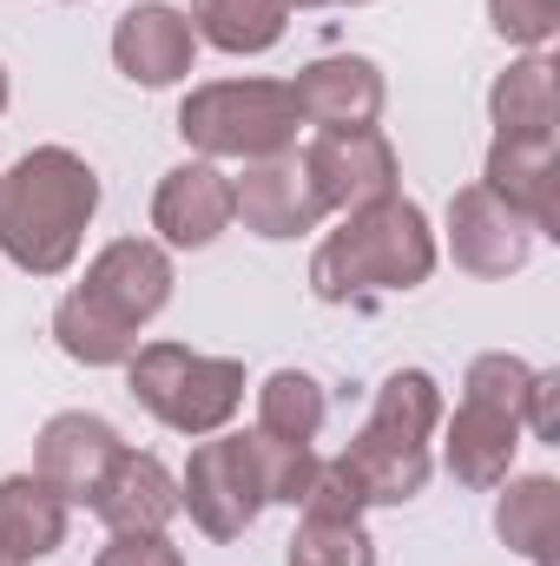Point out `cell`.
Wrapping results in <instances>:
<instances>
[{
  "label": "cell",
  "mask_w": 560,
  "mask_h": 566,
  "mask_svg": "<svg viewBox=\"0 0 560 566\" xmlns=\"http://www.w3.org/2000/svg\"><path fill=\"white\" fill-rule=\"evenodd\" d=\"M100 211V171L66 145H33L0 171V251L27 277H66Z\"/></svg>",
  "instance_id": "cell-1"
},
{
  "label": "cell",
  "mask_w": 560,
  "mask_h": 566,
  "mask_svg": "<svg viewBox=\"0 0 560 566\" xmlns=\"http://www.w3.org/2000/svg\"><path fill=\"white\" fill-rule=\"evenodd\" d=\"M172 303V258L165 244H145V238H120L106 244L86 283L73 296H60L53 310V343L86 363V369H113L139 349V329Z\"/></svg>",
  "instance_id": "cell-2"
},
{
  "label": "cell",
  "mask_w": 560,
  "mask_h": 566,
  "mask_svg": "<svg viewBox=\"0 0 560 566\" xmlns=\"http://www.w3.org/2000/svg\"><path fill=\"white\" fill-rule=\"evenodd\" d=\"M435 231L428 211L409 198H376L363 211H343V231H330L310 258V290L323 303H363L390 290H416L435 277Z\"/></svg>",
  "instance_id": "cell-3"
},
{
  "label": "cell",
  "mask_w": 560,
  "mask_h": 566,
  "mask_svg": "<svg viewBox=\"0 0 560 566\" xmlns=\"http://www.w3.org/2000/svg\"><path fill=\"white\" fill-rule=\"evenodd\" d=\"M442 428V389L428 369H396L383 389H376V409L363 434L336 454L363 494V507H403L428 488V441Z\"/></svg>",
  "instance_id": "cell-4"
},
{
  "label": "cell",
  "mask_w": 560,
  "mask_h": 566,
  "mask_svg": "<svg viewBox=\"0 0 560 566\" xmlns=\"http://www.w3.org/2000/svg\"><path fill=\"white\" fill-rule=\"evenodd\" d=\"M126 389L172 434L205 441V434H218V428L245 409V363L198 356L185 343H145V349L126 356Z\"/></svg>",
  "instance_id": "cell-5"
},
{
  "label": "cell",
  "mask_w": 560,
  "mask_h": 566,
  "mask_svg": "<svg viewBox=\"0 0 560 566\" xmlns=\"http://www.w3.org/2000/svg\"><path fill=\"white\" fill-rule=\"evenodd\" d=\"M178 139L205 158H278L297 139V106L278 80H218L185 93L178 106Z\"/></svg>",
  "instance_id": "cell-6"
},
{
  "label": "cell",
  "mask_w": 560,
  "mask_h": 566,
  "mask_svg": "<svg viewBox=\"0 0 560 566\" xmlns=\"http://www.w3.org/2000/svg\"><path fill=\"white\" fill-rule=\"evenodd\" d=\"M178 507L198 521V534L211 541H238L271 501H265V474H258V441L251 434H205L178 474Z\"/></svg>",
  "instance_id": "cell-7"
},
{
  "label": "cell",
  "mask_w": 560,
  "mask_h": 566,
  "mask_svg": "<svg viewBox=\"0 0 560 566\" xmlns=\"http://www.w3.org/2000/svg\"><path fill=\"white\" fill-rule=\"evenodd\" d=\"M535 238H541V231H535L508 198H495L481 178L448 198V258H455L468 277H515V271L535 258Z\"/></svg>",
  "instance_id": "cell-8"
},
{
  "label": "cell",
  "mask_w": 560,
  "mask_h": 566,
  "mask_svg": "<svg viewBox=\"0 0 560 566\" xmlns=\"http://www.w3.org/2000/svg\"><path fill=\"white\" fill-rule=\"evenodd\" d=\"M120 454H126V441H120V428L106 422V416L66 409V416H53V422L40 428V441H33V474H40L66 507H93V494L106 488V474H113Z\"/></svg>",
  "instance_id": "cell-9"
},
{
  "label": "cell",
  "mask_w": 560,
  "mask_h": 566,
  "mask_svg": "<svg viewBox=\"0 0 560 566\" xmlns=\"http://www.w3.org/2000/svg\"><path fill=\"white\" fill-rule=\"evenodd\" d=\"M303 171L323 198V211H363L376 198H396V145L376 126L356 133H317L303 151Z\"/></svg>",
  "instance_id": "cell-10"
},
{
  "label": "cell",
  "mask_w": 560,
  "mask_h": 566,
  "mask_svg": "<svg viewBox=\"0 0 560 566\" xmlns=\"http://www.w3.org/2000/svg\"><path fill=\"white\" fill-rule=\"evenodd\" d=\"M231 218H245V231H258V238H303V231H317L330 211H323V198H317V185H310V171H303V158H251L245 165V178H231Z\"/></svg>",
  "instance_id": "cell-11"
},
{
  "label": "cell",
  "mask_w": 560,
  "mask_h": 566,
  "mask_svg": "<svg viewBox=\"0 0 560 566\" xmlns=\"http://www.w3.org/2000/svg\"><path fill=\"white\" fill-rule=\"evenodd\" d=\"M290 106H297V119H310V126H323V133L376 126V119H383V66L363 60V53L310 60V66L290 80Z\"/></svg>",
  "instance_id": "cell-12"
},
{
  "label": "cell",
  "mask_w": 560,
  "mask_h": 566,
  "mask_svg": "<svg viewBox=\"0 0 560 566\" xmlns=\"http://www.w3.org/2000/svg\"><path fill=\"white\" fill-rule=\"evenodd\" d=\"M231 224V178L211 165V158H191V165H172L158 178V198H152V231L172 244V251H205L218 244Z\"/></svg>",
  "instance_id": "cell-13"
},
{
  "label": "cell",
  "mask_w": 560,
  "mask_h": 566,
  "mask_svg": "<svg viewBox=\"0 0 560 566\" xmlns=\"http://www.w3.org/2000/svg\"><path fill=\"white\" fill-rule=\"evenodd\" d=\"M191 53H198V33L178 7L165 0H139L120 13L113 27V66L133 80V86H178L191 73Z\"/></svg>",
  "instance_id": "cell-14"
},
{
  "label": "cell",
  "mask_w": 560,
  "mask_h": 566,
  "mask_svg": "<svg viewBox=\"0 0 560 566\" xmlns=\"http://www.w3.org/2000/svg\"><path fill=\"white\" fill-rule=\"evenodd\" d=\"M481 185L495 198H508L541 238H560V158H554V145L495 139L488 145V165H481Z\"/></svg>",
  "instance_id": "cell-15"
},
{
  "label": "cell",
  "mask_w": 560,
  "mask_h": 566,
  "mask_svg": "<svg viewBox=\"0 0 560 566\" xmlns=\"http://www.w3.org/2000/svg\"><path fill=\"white\" fill-rule=\"evenodd\" d=\"M93 514L113 527V534H165L172 514H178V481L165 474L158 454L126 448L106 474V488L93 494Z\"/></svg>",
  "instance_id": "cell-16"
},
{
  "label": "cell",
  "mask_w": 560,
  "mask_h": 566,
  "mask_svg": "<svg viewBox=\"0 0 560 566\" xmlns=\"http://www.w3.org/2000/svg\"><path fill=\"white\" fill-rule=\"evenodd\" d=\"M515 448H521V422L501 416V409H481V402H462L448 416V441H442V461L462 488H501L508 468H515Z\"/></svg>",
  "instance_id": "cell-17"
},
{
  "label": "cell",
  "mask_w": 560,
  "mask_h": 566,
  "mask_svg": "<svg viewBox=\"0 0 560 566\" xmlns=\"http://www.w3.org/2000/svg\"><path fill=\"white\" fill-rule=\"evenodd\" d=\"M66 501L40 474H7L0 481V560L33 566L66 541Z\"/></svg>",
  "instance_id": "cell-18"
},
{
  "label": "cell",
  "mask_w": 560,
  "mask_h": 566,
  "mask_svg": "<svg viewBox=\"0 0 560 566\" xmlns=\"http://www.w3.org/2000/svg\"><path fill=\"white\" fill-rule=\"evenodd\" d=\"M488 119H495V139L554 145V60L548 53L515 60L488 93Z\"/></svg>",
  "instance_id": "cell-19"
},
{
  "label": "cell",
  "mask_w": 560,
  "mask_h": 566,
  "mask_svg": "<svg viewBox=\"0 0 560 566\" xmlns=\"http://www.w3.org/2000/svg\"><path fill=\"white\" fill-rule=\"evenodd\" d=\"M495 534L528 566H560V481L554 474H521L501 494V507H495Z\"/></svg>",
  "instance_id": "cell-20"
},
{
  "label": "cell",
  "mask_w": 560,
  "mask_h": 566,
  "mask_svg": "<svg viewBox=\"0 0 560 566\" xmlns=\"http://www.w3.org/2000/svg\"><path fill=\"white\" fill-rule=\"evenodd\" d=\"M185 20L218 53H271L290 27V0H191Z\"/></svg>",
  "instance_id": "cell-21"
},
{
  "label": "cell",
  "mask_w": 560,
  "mask_h": 566,
  "mask_svg": "<svg viewBox=\"0 0 560 566\" xmlns=\"http://www.w3.org/2000/svg\"><path fill=\"white\" fill-rule=\"evenodd\" d=\"M323 416H330V402H323L317 376H303V369L265 376V389H258V434H271V441H317Z\"/></svg>",
  "instance_id": "cell-22"
},
{
  "label": "cell",
  "mask_w": 560,
  "mask_h": 566,
  "mask_svg": "<svg viewBox=\"0 0 560 566\" xmlns=\"http://www.w3.org/2000/svg\"><path fill=\"white\" fill-rule=\"evenodd\" d=\"M283 566H376V541L363 534V521H330V514H303V527L290 534Z\"/></svg>",
  "instance_id": "cell-23"
},
{
  "label": "cell",
  "mask_w": 560,
  "mask_h": 566,
  "mask_svg": "<svg viewBox=\"0 0 560 566\" xmlns=\"http://www.w3.org/2000/svg\"><path fill=\"white\" fill-rule=\"evenodd\" d=\"M528 382H535V369L521 363V356H508V349H488V356H475L468 363V376H462V402H481V409H501V416H528Z\"/></svg>",
  "instance_id": "cell-24"
},
{
  "label": "cell",
  "mask_w": 560,
  "mask_h": 566,
  "mask_svg": "<svg viewBox=\"0 0 560 566\" xmlns=\"http://www.w3.org/2000/svg\"><path fill=\"white\" fill-rule=\"evenodd\" d=\"M251 441H258L265 501H278V507H303V494H310V481H317L323 454H317L310 441H271V434H258V428H251Z\"/></svg>",
  "instance_id": "cell-25"
},
{
  "label": "cell",
  "mask_w": 560,
  "mask_h": 566,
  "mask_svg": "<svg viewBox=\"0 0 560 566\" xmlns=\"http://www.w3.org/2000/svg\"><path fill=\"white\" fill-rule=\"evenodd\" d=\"M488 20L508 46H548L560 27V0H488Z\"/></svg>",
  "instance_id": "cell-26"
},
{
  "label": "cell",
  "mask_w": 560,
  "mask_h": 566,
  "mask_svg": "<svg viewBox=\"0 0 560 566\" xmlns=\"http://www.w3.org/2000/svg\"><path fill=\"white\" fill-rule=\"evenodd\" d=\"M93 566H185V554L165 534H113Z\"/></svg>",
  "instance_id": "cell-27"
},
{
  "label": "cell",
  "mask_w": 560,
  "mask_h": 566,
  "mask_svg": "<svg viewBox=\"0 0 560 566\" xmlns=\"http://www.w3.org/2000/svg\"><path fill=\"white\" fill-rule=\"evenodd\" d=\"M554 396H560V376H554V369H535V382H528V416H521V428H535L541 441H554V434H560Z\"/></svg>",
  "instance_id": "cell-28"
},
{
  "label": "cell",
  "mask_w": 560,
  "mask_h": 566,
  "mask_svg": "<svg viewBox=\"0 0 560 566\" xmlns=\"http://www.w3.org/2000/svg\"><path fill=\"white\" fill-rule=\"evenodd\" d=\"M310 7H370V0H310Z\"/></svg>",
  "instance_id": "cell-29"
},
{
  "label": "cell",
  "mask_w": 560,
  "mask_h": 566,
  "mask_svg": "<svg viewBox=\"0 0 560 566\" xmlns=\"http://www.w3.org/2000/svg\"><path fill=\"white\" fill-rule=\"evenodd\" d=\"M0 113H7V66H0Z\"/></svg>",
  "instance_id": "cell-30"
},
{
  "label": "cell",
  "mask_w": 560,
  "mask_h": 566,
  "mask_svg": "<svg viewBox=\"0 0 560 566\" xmlns=\"http://www.w3.org/2000/svg\"><path fill=\"white\" fill-rule=\"evenodd\" d=\"M290 7H310V0H290Z\"/></svg>",
  "instance_id": "cell-31"
},
{
  "label": "cell",
  "mask_w": 560,
  "mask_h": 566,
  "mask_svg": "<svg viewBox=\"0 0 560 566\" xmlns=\"http://www.w3.org/2000/svg\"><path fill=\"white\" fill-rule=\"evenodd\" d=\"M0 566H13V560H0Z\"/></svg>",
  "instance_id": "cell-32"
}]
</instances>
